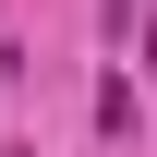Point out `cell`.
Returning <instances> with one entry per match:
<instances>
[{"label": "cell", "instance_id": "cell-1", "mask_svg": "<svg viewBox=\"0 0 157 157\" xmlns=\"http://www.w3.org/2000/svg\"><path fill=\"white\" fill-rule=\"evenodd\" d=\"M12 85H24V48H12V36H0V97H12Z\"/></svg>", "mask_w": 157, "mask_h": 157}, {"label": "cell", "instance_id": "cell-2", "mask_svg": "<svg viewBox=\"0 0 157 157\" xmlns=\"http://www.w3.org/2000/svg\"><path fill=\"white\" fill-rule=\"evenodd\" d=\"M145 60H157V12H145Z\"/></svg>", "mask_w": 157, "mask_h": 157}]
</instances>
